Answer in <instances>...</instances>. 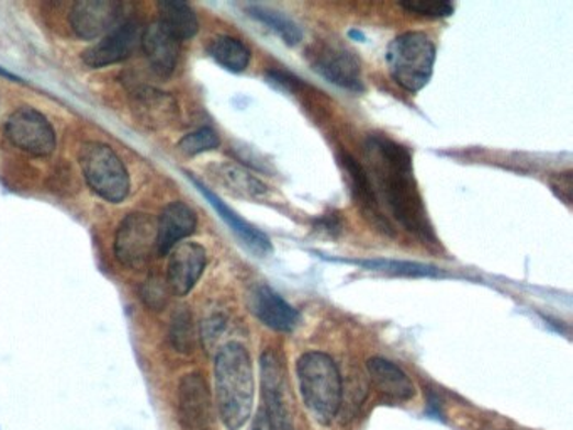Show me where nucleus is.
Segmentation results:
<instances>
[{
  "mask_svg": "<svg viewBox=\"0 0 573 430\" xmlns=\"http://www.w3.org/2000/svg\"><path fill=\"white\" fill-rule=\"evenodd\" d=\"M215 177L224 186H227V191L239 197L256 201V199H265L268 194V186L261 180L256 179L249 170L237 163H223L215 169Z\"/></svg>",
  "mask_w": 573,
  "mask_h": 430,
  "instance_id": "4be33fe9",
  "label": "nucleus"
},
{
  "mask_svg": "<svg viewBox=\"0 0 573 430\" xmlns=\"http://www.w3.org/2000/svg\"><path fill=\"white\" fill-rule=\"evenodd\" d=\"M297 384L303 401L315 420L330 426L341 407V376L330 357L308 352L296 363Z\"/></svg>",
  "mask_w": 573,
  "mask_h": 430,
  "instance_id": "7ed1b4c3",
  "label": "nucleus"
},
{
  "mask_svg": "<svg viewBox=\"0 0 573 430\" xmlns=\"http://www.w3.org/2000/svg\"><path fill=\"white\" fill-rule=\"evenodd\" d=\"M373 273L391 274V276L405 278H439L442 271L436 265L423 264V262L398 261V259H360L353 261Z\"/></svg>",
  "mask_w": 573,
  "mask_h": 430,
  "instance_id": "393cba45",
  "label": "nucleus"
},
{
  "mask_svg": "<svg viewBox=\"0 0 573 430\" xmlns=\"http://www.w3.org/2000/svg\"><path fill=\"white\" fill-rule=\"evenodd\" d=\"M158 22H160L172 36L182 41L192 39L199 33V19L194 9L186 2L164 0L158 2Z\"/></svg>",
  "mask_w": 573,
  "mask_h": 430,
  "instance_id": "412c9836",
  "label": "nucleus"
},
{
  "mask_svg": "<svg viewBox=\"0 0 573 430\" xmlns=\"http://www.w3.org/2000/svg\"><path fill=\"white\" fill-rule=\"evenodd\" d=\"M179 420L189 430H212V400L201 373L182 376L177 394Z\"/></svg>",
  "mask_w": 573,
  "mask_h": 430,
  "instance_id": "ddd939ff",
  "label": "nucleus"
},
{
  "mask_svg": "<svg viewBox=\"0 0 573 430\" xmlns=\"http://www.w3.org/2000/svg\"><path fill=\"white\" fill-rule=\"evenodd\" d=\"M310 61L313 69L328 83L351 93H362L366 90L362 65L347 47L334 43L316 44L310 50Z\"/></svg>",
  "mask_w": 573,
  "mask_h": 430,
  "instance_id": "0eeeda50",
  "label": "nucleus"
},
{
  "mask_svg": "<svg viewBox=\"0 0 573 430\" xmlns=\"http://www.w3.org/2000/svg\"><path fill=\"white\" fill-rule=\"evenodd\" d=\"M246 12H248L249 18L256 19V21L266 25L269 31L277 34L286 46H297L302 43V27L283 12L256 4L246 5Z\"/></svg>",
  "mask_w": 573,
  "mask_h": 430,
  "instance_id": "5701e85b",
  "label": "nucleus"
},
{
  "mask_svg": "<svg viewBox=\"0 0 573 430\" xmlns=\"http://www.w3.org/2000/svg\"><path fill=\"white\" fill-rule=\"evenodd\" d=\"M169 286L166 284H161V281L150 280L145 284L144 290H142V299H144L145 305L148 308L154 309V312H160L164 306L167 305V299H169Z\"/></svg>",
  "mask_w": 573,
  "mask_h": 430,
  "instance_id": "c85d7f7f",
  "label": "nucleus"
},
{
  "mask_svg": "<svg viewBox=\"0 0 573 430\" xmlns=\"http://www.w3.org/2000/svg\"><path fill=\"white\" fill-rule=\"evenodd\" d=\"M249 308L262 325L271 330L281 331V333H290L302 321L300 312L266 284L256 286L251 291Z\"/></svg>",
  "mask_w": 573,
  "mask_h": 430,
  "instance_id": "f3484780",
  "label": "nucleus"
},
{
  "mask_svg": "<svg viewBox=\"0 0 573 430\" xmlns=\"http://www.w3.org/2000/svg\"><path fill=\"white\" fill-rule=\"evenodd\" d=\"M209 54L217 65L231 72L246 71L251 61L249 47L233 36H220L212 39Z\"/></svg>",
  "mask_w": 573,
  "mask_h": 430,
  "instance_id": "b1692460",
  "label": "nucleus"
},
{
  "mask_svg": "<svg viewBox=\"0 0 573 430\" xmlns=\"http://www.w3.org/2000/svg\"><path fill=\"white\" fill-rule=\"evenodd\" d=\"M217 409L224 426L239 430L248 422L255 404V373L248 350L236 341L224 344L214 365Z\"/></svg>",
  "mask_w": 573,
  "mask_h": 430,
  "instance_id": "f03ea898",
  "label": "nucleus"
},
{
  "mask_svg": "<svg viewBox=\"0 0 573 430\" xmlns=\"http://www.w3.org/2000/svg\"><path fill=\"white\" fill-rule=\"evenodd\" d=\"M142 49L150 63L151 69L161 78H169L179 63L180 41L169 33L160 22H151L144 27Z\"/></svg>",
  "mask_w": 573,
  "mask_h": 430,
  "instance_id": "a211bd4d",
  "label": "nucleus"
},
{
  "mask_svg": "<svg viewBox=\"0 0 573 430\" xmlns=\"http://www.w3.org/2000/svg\"><path fill=\"white\" fill-rule=\"evenodd\" d=\"M252 430H272L271 426H269L268 417L265 416V412L259 414L258 420H256Z\"/></svg>",
  "mask_w": 573,
  "mask_h": 430,
  "instance_id": "473e14b6",
  "label": "nucleus"
},
{
  "mask_svg": "<svg viewBox=\"0 0 573 430\" xmlns=\"http://www.w3.org/2000/svg\"><path fill=\"white\" fill-rule=\"evenodd\" d=\"M341 227H344V224H341L340 217H338L337 214L323 215L322 219L316 223V230L332 237H337L338 234L344 230Z\"/></svg>",
  "mask_w": 573,
  "mask_h": 430,
  "instance_id": "2f4dec72",
  "label": "nucleus"
},
{
  "mask_svg": "<svg viewBox=\"0 0 573 430\" xmlns=\"http://www.w3.org/2000/svg\"><path fill=\"white\" fill-rule=\"evenodd\" d=\"M401 8L413 14L432 19L449 18L454 12V5L445 0H407L401 2Z\"/></svg>",
  "mask_w": 573,
  "mask_h": 430,
  "instance_id": "cd10ccee",
  "label": "nucleus"
},
{
  "mask_svg": "<svg viewBox=\"0 0 573 430\" xmlns=\"http://www.w3.org/2000/svg\"><path fill=\"white\" fill-rule=\"evenodd\" d=\"M79 166L88 185L104 201L120 204L128 197V170L112 147L100 142H88L79 151Z\"/></svg>",
  "mask_w": 573,
  "mask_h": 430,
  "instance_id": "39448f33",
  "label": "nucleus"
},
{
  "mask_svg": "<svg viewBox=\"0 0 573 430\" xmlns=\"http://www.w3.org/2000/svg\"><path fill=\"white\" fill-rule=\"evenodd\" d=\"M157 249V224L147 214H128L115 236V256L123 265L141 269Z\"/></svg>",
  "mask_w": 573,
  "mask_h": 430,
  "instance_id": "6e6552de",
  "label": "nucleus"
},
{
  "mask_svg": "<svg viewBox=\"0 0 573 430\" xmlns=\"http://www.w3.org/2000/svg\"><path fill=\"white\" fill-rule=\"evenodd\" d=\"M5 137L33 157H49L56 148V132L49 120L34 108H19L5 122Z\"/></svg>",
  "mask_w": 573,
  "mask_h": 430,
  "instance_id": "1a4fd4ad",
  "label": "nucleus"
},
{
  "mask_svg": "<svg viewBox=\"0 0 573 430\" xmlns=\"http://www.w3.org/2000/svg\"><path fill=\"white\" fill-rule=\"evenodd\" d=\"M189 180L194 183L195 189L204 195L205 201L212 205V208L220 214L221 219L236 234L237 239L240 240V245H243L244 248L252 252L256 258H268V256L272 254L271 239H269L262 230L249 224L248 220H244L236 211H233L229 205L224 204L201 180L195 179V177L190 176V173Z\"/></svg>",
  "mask_w": 573,
  "mask_h": 430,
  "instance_id": "dca6fc26",
  "label": "nucleus"
},
{
  "mask_svg": "<svg viewBox=\"0 0 573 430\" xmlns=\"http://www.w3.org/2000/svg\"><path fill=\"white\" fill-rule=\"evenodd\" d=\"M167 286L177 296L194 290L207 265V252L198 242H180L169 252Z\"/></svg>",
  "mask_w": 573,
  "mask_h": 430,
  "instance_id": "4468645a",
  "label": "nucleus"
},
{
  "mask_svg": "<svg viewBox=\"0 0 573 430\" xmlns=\"http://www.w3.org/2000/svg\"><path fill=\"white\" fill-rule=\"evenodd\" d=\"M385 59L395 83L408 93H417L432 78L436 46L426 34L411 31L389 44Z\"/></svg>",
  "mask_w": 573,
  "mask_h": 430,
  "instance_id": "20e7f679",
  "label": "nucleus"
},
{
  "mask_svg": "<svg viewBox=\"0 0 573 430\" xmlns=\"http://www.w3.org/2000/svg\"><path fill=\"white\" fill-rule=\"evenodd\" d=\"M338 163H340L341 170H344L345 179H347L348 186H350L351 199H353L357 207L362 211V214L380 233L394 234L387 217L382 214L379 197H377L372 179H370L366 167L355 160L350 154H341L338 157Z\"/></svg>",
  "mask_w": 573,
  "mask_h": 430,
  "instance_id": "f8f14e48",
  "label": "nucleus"
},
{
  "mask_svg": "<svg viewBox=\"0 0 573 430\" xmlns=\"http://www.w3.org/2000/svg\"><path fill=\"white\" fill-rule=\"evenodd\" d=\"M367 372H369L370 381L375 385L377 391L384 394L385 397L392 398V400H411L416 395L413 381L405 375L404 370L398 369L395 363L389 362V360L380 359V357L370 359L367 362Z\"/></svg>",
  "mask_w": 573,
  "mask_h": 430,
  "instance_id": "aec40b11",
  "label": "nucleus"
},
{
  "mask_svg": "<svg viewBox=\"0 0 573 430\" xmlns=\"http://www.w3.org/2000/svg\"><path fill=\"white\" fill-rule=\"evenodd\" d=\"M144 27L135 19L120 22L115 30L110 31L106 36L98 39L93 46L85 50V65L93 69L106 68V66L119 65L125 61L138 49L142 44Z\"/></svg>",
  "mask_w": 573,
  "mask_h": 430,
  "instance_id": "9d476101",
  "label": "nucleus"
},
{
  "mask_svg": "<svg viewBox=\"0 0 573 430\" xmlns=\"http://www.w3.org/2000/svg\"><path fill=\"white\" fill-rule=\"evenodd\" d=\"M366 157L377 197L382 195L392 217L424 245H436L438 239L414 177L411 151L384 135H370Z\"/></svg>",
  "mask_w": 573,
  "mask_h": 430,
  "instance_id": "f257e3e1",
  "label": "nucleus"
},
{
  "mask_svg": "<svg viewBox=\"0 0 573 430\" xmlns=\"http://www.w3.org/2000/svg\"><path fill=\"white\" fill-rule=\"evenodd\" d=\"M130 106L136 122L148 129H164L179 116V104L172 94L151 87H138L130 94Z\"/></svg>",
  "mask_w": 573,
  "mask_h": 430,
  "instance_id": "2eb2a0df",
  "label": "nucleus"
},
{
  "mask_svg": "<svg viewBox=\"0 0 573 430\" xmlns=\"http://www.w3.org/2000/svg\"><path fill=\"white\" fill-rule=\"evenodd\" d=\"M226 330V318L221 315L211 316L202 325V340L207 348L214 347L215 341L220 340L223 331Z\"/></svg>",
  "mask_w": 573,
  "mask_h": 430,
  "instance_id": "c756f323",
  "label": "nucleus"
},
{
  "mask_svg": "<svg viewBox=\"0 0 573 430\" xmlns=\"http://www.w3.org/2000/svg\"><path fill=\"white\" fill-rule=\"evenodd\" d=\"M550 186H552V191L555 192L560 201L569 205L572 204V172L557 173V176L550 180Z\"/></svg>",
  "mask_w": 573,
  "mask_h": 430,
  "instance_id": "7c9ffc66",
  "label": "nucleus"
},
{
  "mask_svg": "<svg viewBox=\"0 0 573 430\" xmlns=\"http://www.w3.org/2000/svg\"><path fill=\"white\" fill-rule=\"evenodd\" d=\"M262 401L265 416L272 430H296L291 409L290 387L283 360L277 352H266L261 357Z\"/></svg>",
  "mask_w": 573,
  "mask_h": 430,
  "instance_id": "423d86ee",
  "label": "nucleus"
},
{
  "mask_svg": "<svg viewBox=\"0 0 573 430\" xmlns=\"http://www.w3.org/2000/svg\"><path fill=\"white\" fill-rule=\"evenodd\" d=\"M170 341H172L176 352L186 353V355L194 352V321L187 309H180L173 315L172 325H170Z\"/></svg>",
  "mask_w": 573,
  "mask_h": 430,
  "instance_id": "a878e982",
  "label": "nucleus"
},
{
  "mask_svg": "<svg viewBox=\"0 0 573 430\" xmlns=\"http://www.w3.org/2000/svg\"><path fill=\"white\" fill-rule=\"evenodd\" d=\"M198 229V215L183 202H172L161 211L157 223V252L169 254L183 239Z\"/></svg>",
  "mask_w": 573,
  "mask_h": 430,
  "instance_id": "6ab92c4d",
  "label": "nucleus"
},
{
  "mask_svg": "<svg viewBox=\"0 0 573 430\" xmlns=\"http://www.w3.org/2000/svg\"><path fill=\"white\" fill-rule=\"evenodd\" d=\"M123 4L115 0H79L69 12L72 33L83 41L101 39L122 22Z\"/></svg>",
  "mask_w": 573,
  "mask_h": 430,
  "instance_id": "9b49d317",
  "label": "nucleus"
},
{
  "mask_svg": "<svg viewBox=\"0 0 573 430\" xmlns=\"http://www.w3.org/2000/svg\"><path fill=\"white\" fill-rule=\"evenodd\" d=\"M220 135L214 129L209 128V126H204V128L187 133L186 137L177 145V148L187 157H195V155L215 150V148H220Z\"/></svg>",
  "mask_w": 573,
  "mask_h": 430,
  "instance_id": "bb28decb",
  "label": "nucleus"
}]
</instances>
